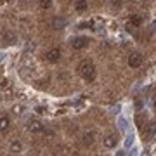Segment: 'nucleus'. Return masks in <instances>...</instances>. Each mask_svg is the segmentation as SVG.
<instances>
[{
	"label": "nucleus",
	"mask_w": 156,
	"mask_h": 156,
	"mask_svg": "<svg viewBox=\"0 0 156 156\" xmlns=\"http://www.w3.org/2000/svg\"><path fill=\"white\" fill-rule=\"evenodd\" d=\"M40 9H49L50 7V0H40Z\"/></svg>",
	"instance_id": "nucleus-15"
},
{
	"label": "nucleus",
	"mask_w": 156,
	"mask_h": 156,
	"mask_svg": "<svg viewBox=\"0 0 156 156\" xmlns=\"http://www.w3.org/2000/svg\"><path fill=\"white\" fill-rule=\"evenodd\" d=\"M94 137H95L94 132H89V134H85V135H83V139H82V144H83V146H90L92 142H94Z\"/></svg>",
	"instance_id": "nucleus-9"
},
{
	"label": "nucleus",
	"mask_w": 156,
	"mask_h": 156,
	"mask_svg": "<svg viewBox=\"0 0 156 156\" xmlns=\"http://www.w3.org/2000/svg\"><path fill=\"white\" fill-rule=\"evenodd\" d=\"M9 125H11V120H9V116H0V132L7 130V128H9Z\"/></svg>",
	"instance_id": "nucleus-11"
},
{
	"label": "nucleus",
	"mask_w": 156,
	"mask_h": 156,
	"mask_svg": "<svg viewBox=\"0 0 156 156\" xmlns=\"http://www.w3.org/2000/svg\"><path fill=\"white\" fill-rule=\"evenodd\" d=\"M2 38H4V42H7V44H12V42H14V35L5 31V33L2 35Z\"/></svg>",
	"instance_id": "nucleus-13"
},
{
	"label": "nucleus",
	"mask_w": 156,
	"mask_h": 156,
	"mask_svg": "<svg viewBox=\"0 0 156 156\" xmlns=\"http://www.w3.org/2000/svg\"><path fill=\"white\" fill-rule=\"evenodd\" d=\"M87 7H89V4H87V0H76V4H75V9H76L78 12H83V11H87Z\"/></svg>",
	"instance_id": "nucleus-10"
},
{
	"label": "nucleus",
	"mask_w": 156,
	"mask_h": 156,
	"mask_svg": "<svg viewBox=\"0 0 156 156\" xmlns=\"http://www.w3.org/2000/svg\"><path fill=\"white\" fill-rule=\"evenodd\" d=\"M78 73H80V76L87 80V82H92L95 78V66L94 62L89 61V59H83V61L78 64Z\"/></svg>",
	"instance_id": "nucleus-1"
},
{
	"label": "nucleus",
	"mask_w": 156,
	"mask_h": 156,
	"mask_svg": "<svg viewBox=\"0 0 156 156\" xmlns=\"http://www.w3.org/2000/svg\"><path fill=\"white\" fill-rule=\"evenodd\" d=\"M89 45V38H85V37H76V38L71 42V47L75 50H82V49H85Z\"/></svg>",
	"instance_id": "nucleus-3"
},
{
	"label": "nucleus",
	"mask_w": 156,
	"mask_h": 156,
	"mask_svg": "<svg viewBox=\"0 0 156 156\" xmlns=\"http://www.w3.org/2000/svg\"><path fill=\"white\" fill-rule=\"evenodd\" d=\"M144 127V137L146 139H151L153 135H154V132H156V122H147L146 125H142Z\"/></svg>",
	"instance_id": "nucleus-4"
},
{
	"label": "nucleus",
	"mask_w": 156,
	"mask_h": 156,
	"mask_svg": "<svg viewBox=\"0 0 156 156\" xmlns=\"http://www.w3.org/2000/svg\"><path fill=\"white\" fill-rule=\"evenodd\" d=\"M11 151H12V153H19V151H21V142L14 140V142L11 144Z\"/></svg>",
	"instance_id": "nucleus-14"
},
{
	"label": "nucleus",
	"mask_w": 156,
	"mask_h": 156,
	"mask_svg": "<svg viewBox=\"0 0 156 156\" xmlns=\"http://www.w3.org/2000/svg\"><path fill=\"white\" fill-rule=\"evenodd\" d=\"M28 130L31 134H40V132H44V125L38 122V120H30L28 122Z\"/></svg>",
	"instance_id": "nucleus-5"
},
{
	"label": "nucleus",
	"mask_w": 156,
	"mask_h": 156,
	"mask_svg": "<svg viewBox=\"0 0 156 156\" xmlns=\"http://www.w3.org/2000/svg\"><path fill=\"white\" fill-rule=\"evenodd\" d=\"M127 24H128V26H140V24H142V16H134V17H130Z\"/></svg>",
	"instance_id": "nucleus-12"
},
{
	"label": "nucleus",
	"mask_w": 156,
	"mask_h": 156,
	"mask_svg": "<svg viewBox=\"0 0 156 156\" xmlns=\"http://www.w3.org/2000/svg\"><path fill=\"white\" fill-rule=\"evenodd\" d=\"M45 59H47L49 62H57L59 59H61V50L57 49V47L49 49L47 52H45Z\"/></svg>",
	"instance_id": "nucleus-2"
},
{
	"label": "nucleus",
	"mask_w": 156,
	"mask_h": 156,
	"mask_svg": "<svg viewBox=\"0 0 156 156\" xmlns=\"http://www.w3.org/2000/svg\"><path fill=\"white\" fill-rule=\"evenodd\" d=\"M128 66L130 68H139L142 66V56L140 54H132V56H128Z\"/></svg>",
	"instance_id": "nucleus-6"
},
{
	"label": "nucleus",
	"mask_w": 156,
	"mask_h": 156,
	"mask_svg": "<svg viewBox=\"0 0 156 156\" xmlns=\"http://www.w3.org/2000/svg\"><path fill=\"white\" fill-rule=\"evenodd\" d=\"M14 113H21V106H16V108H14Z\"/></svg>",
	"instance_id": "nucleus-17"
},
{
	"label": "nucleus",
	"mask_w": 156,
	"mask_h": 156,
	"mask_svg": "<svg viewBox=\"0 0 156 156\" xmlns=\"http://www.w3.org/2000/svg\"><path fill=\"white\" fill-rule=\"evenodd\" d=\"M154 108H156V101H154Z\"/></svg>",
	"instance_id": "nucleus-18"
},
{
	"label": "nucleus",
	"mask_w": 156,
	"mask_h": 156,
	"mask_svg": "<svg viewBox=\"0 0 156 156\" xmlns=\"http://www.w3.org/2000/svg\"><path fill=\"white\" fill-rule=\"evenodd\" d=\"M116 142H118V135L116 134H108L106 139H104V146H106V147H109V149H111V147H115V146H116Z\"/></svg>",
	"instance_id": "nucleus-8"
},
{
	"label": "nucleus",
	"mask_w": 156,
	"mask_h": 156,
	"mask_svg": "<svg viewBox=\"0 0 156 156\" xmlns=\"http://www.w3.org/2000/svg\"><path fill=\"white\" fill-rule=\"evenodd\" d=\"M64 26H66V17L56 16L54 19H52V28H54V30H62Z\"/></svg>",
	"instance_id": "nucleus-7"
},
{
	"label": "nucleus",
	"mask_w": 156,
	"mask_h": 156,
	"mask_svg": "<svg viewBox=\"0 0 156 156\" xmlns=\"http://www.w3.org/2000/svg\"><path fill=\"white\" fill-rule=\"evenodd\" d=\"M7 87H9V80H2V82H0V90L7 89Z\"/></svg>",
	"instance_id": "nucleus-16"
}]
</instances>
